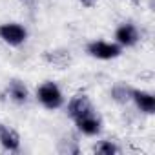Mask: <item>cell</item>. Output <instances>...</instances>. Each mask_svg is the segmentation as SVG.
<instances>
[{"instance_id": "1", "label": "cell", "mask_w": 155, "mask_h": 155, "mask_svg": "<svg viewBox=\"0 0 155 155\" xmlns=\"http://www.w3.org/2000/svg\"><path fill=\"white\" fill-rule=\"evenodd\" d=\"M37 97H38V101H40V104H42L44 108H48V110H57V108H60L62 102H64V97H62L60 88H58L55 82H49V81L44 82L42 86H38Z\"/></svg>"}, {"instance_id": "2", "label": "cell", "mask_w": 155, "mask_h": 155, "mask_svg": "<svg viewBox=\"0 0 155 155\" xmlns=\"http://www.w3.org/2000/svg\"><path fill=\"white\" fill-rule=\"evenodd\" d=\"M120 46L119 44H111V42H104V40H95L88 44V53L95 58L101 60H110V58H117L120 55Z\"/></svg>"}, {"instance_id": "3", "label": "cell", "mask_w": 155, "mask_h": 155, "mask_svg": "<svg viewBox=\"0 0 155 155\" xmlns=\"http://www.w3.org/2000/svg\"><path fill=\"white\" fill-rule=\"evenodd\" d=\"M0 38L9 46H20L28 38V31L20 24H0Z\"/></svg>"}, {"instance_id": "4", "label": "cell", "mask_w": 155, "mask_h": 155, "mask_svg": "<svg viewBox=\"0 0 155 155\" xmlns=\"http://www.w3.org/2000/svg\"><path fill=\"white\" fill-rule=\"evenodd\" d=\"M88 113H93L91 101H90L88 95H84V93H77V95L69 101V104H68V115H69L73 120H77V119H81V117H84V115H88Z\"/></svg>"}, {"instance_id": "5", "label": "cell", "mask_w": 155, "mask_h": 155, "mask_svg": "<svg viewBox=\"0 0 155 155\" xmlns=\"http://www.w3.org/2000/svg\"><path fill=\"white\" fill-rule=\"evenodd\" d=\"M115 38L117 44L122 48H131L139 42V31L133 24H122L120 28H117L115 31Z\"/></svg>"}, {"instance_id": "6", "label": "cell", "mask_w": 155, "mask_h": 155, "mask_svg": "<svg viewBox=\"0 0 155 155\" xmlns=\"http://www.w3.org/2000/svg\"><path fill=\"white\" fill-rule=\"evenodd\" d=\"M75 124H77V128H79V131H82L84 135H97L99 131H101V119L95 115V111L93 113H88V115H84V117H81V119H77L75 120Z\"/></svg>"}, {"instance_id": "7", "label": "cell", "mask_w": 155, "mask_h": 155, "mask_svg": "<svg viewBox=\"0 0 155 155\" xmlns=\"http://www.w3.org/2000/svg\"><path fill=\"white\" fill-rule=\"evenodd\" d=\"M131 101L137 104V108L144 113H153L155 111V97L148 91L142 90H133L131 91Z\"/></svg>"}, {"instance_id": "8", "label": "cell", "mask_w": 155, "mask_h": 155, "mask_svg": "<svg viewBox=\"0 0 155 155\" xmlns=\"http://www.w3.org/2000/svg\"><path fill=\"white\" fill-rule=\"evenodd\" d=\"M0 144L9 151H17L18 146H20V137L13 128H8V126L0 124Z\"/></svg>"}, {"instance_id": "9", "label": "cell", "mask_w": 155, "mask_h": 155, "mask_svg": "<svg viewBox=\"0 0 155 155\" xmlns=\"http://www.w3.org/2000/svg\"><path fill=\"white\" fill-rule=\"evenodd\" d=\"M44 60L57 68H68L71 62V55L66 49H49V51H44Z\"/></svg>"}, {"instance_id": "10", "label": "cell", "mask_w": 155, "mask_h": 155, "mask_svg": "<svg viewBox=\"0 0 155 155\" xmlns=\"http://www.w3.org/2000/svg\"><path fill=\"white\" fill-rule=\"evenodd\" d=\"M8 91H9V97H11L15 102H18V104L26 102V101H28V95H29L28 88H26L24 82H20V81H11Z\"/></svg>"}, {"instance_id": "11", "label": "cell", "mask_w": 155, "mask_h": 155, "mask_svg": "<svg viewBox=\"0 0 155 155\" xmlns=\"http://www.w3.org/2000/svg\"><path fill=\"white\" fill-rule=\"evenodd\" d=\"M131 91H133V88H130L126 84H115L111 88V99L119 104H126L131 101Z\"/></svg>"}, {"instance_id": "12", "label": "cell", "mask_w": 155, "mask_h": 155, "mask_svg": "<svg viewBox=\"0 0 155 155\" xmlns=\"http://www.w3.org/2000/svg\"><path fill=\"white\" fill-rule=\"evenodd\" d=\"M57 150L60 151V153H73V155H77L81 150H79V146H77V140L75 139H62L60 142H58V146H57Z\"/></svg>"}, {"instance_id": "13", "label": "cell", "mask_w": 155, "mask_h": 155, "mask_svg": "<svg viewBox=\"0 0 155 155\" xmlns=\"http://www.w3.org/2000/svg\"><path fill=\"white\" fill-rule=\"evenodd\" d=\"M95 151L101 153V155H113V153H119L120 150H119L113 142H110V140H102L99 146H95Z\"/></svg>"}, {"instance_id": "14", "label": "cell", "mask_w": 155, "mask_h": 155, "mask_svg": "<svg viewBox=\"0 0 155 155\" xmlns=\"http://www.w3.org/2000/svg\"><path fill=\"white\" fill-rule=\"evenodd\" d=\"M79 2H81L82 6H86V8H93V6L99 2V0H79Z\"/></svg>"}, {"instance_id": "15", "label": "cell", "mask_w": 155, "mask_h": 155, "mask_svg": "<svg viewBox=\"0 0 155 155\" xmlns=\"http://www.w3.org/2000/svg\"><path fill=\"white\" fill-rule=\"evenodd\" d=\"M20 2H22L24 6H28V8H33V6H35V2H37V0H20Z\"/></svg>"}, {"instance_id": "16", "label": "cell", "mask_w": 155, "mask_h": 155, "mask_svg": "<svg viewBox=\"0 0 155 155\" xmlns=\"http://www.w3.org/2000/svg\"><path fill=\"white\" fill-rule=\"evenodd\" d=\"M131 2H137V0H131Z\"/></svg>"}]
</instances>
